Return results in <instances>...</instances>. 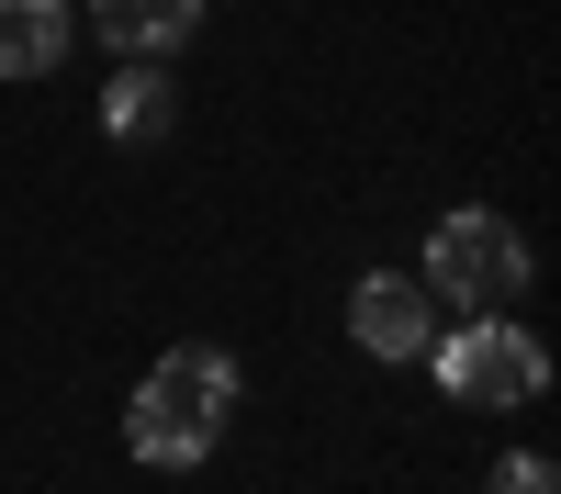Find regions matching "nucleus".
<instances>
[{
  "label": "nucleus",
  "instance_id": "nucleus-7",
  "mask_svg": "<svg viewBox=\"0 0 561 494\" xmlns=\"http://www.w3.org/2000/svg\"><path fill=\"white\" fill-rule=\"evenodd\" d=\"M68 45H79L68 0H0V79H57Z\"/></svg>",
  "mask_w": 561,
  "mask_h": 494
},
{
  "label": "nucleus",
  "instance_id": "nucleus-8",
  "mask_svg": "<svg viewBox=\"0 0 561 494\" xmlns=\"http://www.w3.org/2000/svg\"><path fill=\"white\" fill-rule=\"evenodd\" d=\"M494 494H561V483H550L539 449H505V461H494Z\"/></svg>",
  "mask_w": 561,
  "mask_h": 494
},
{
  "label": "nucleus",
  "instance_id": "nucleus-3",
  "mask_svg": "<svg viewBox=\"0 0 561 494\" xmlns=\"http://www.w3.org/2000/svg\"><path fill=\"white\" fill-rule=\"evenodd\" d=\"M427 359H438V393L472 404V416H517V404L550 393V348L517 326V314H460Z\"/></svg>",
  "mask_w": 561,
  "mask_h": 494
},
{
  "label": "nucleus",
  "instance_id": "nucleus-6",
  "mask_svg": "<svg viewBox=\"0 0 561 494\" xmlns=\"http://www.w3.org/2000/svg\"><path fill=\"white\" fill-rule=\"evenodd\" d=\"M169 124H180L169 57H124V68H113V90H102V135H113V147H158Z\"/></svg>",
  "mask_w": 561,
  "mask_h": 494
},
{
  "label": "nucleus",
  "instance_id": "nucleus-1",
  "mask_svg": "<svg viewBox=\"0 0 561 494\" xmlns=\"http://www.w3.org/2000/svg\"><path fill=\"white\" fill-rule=\"evenodd\" d=\"M225 416H237V359H225L214 337H180V348H158V371L135 382L124 449L147 472H203L214 438H225Z\"/></svg>",
  "mask_w": 561,
  "mask_h": 494
},
{
  "label": "nucleus",
  "instance_id": "nucleus-4",
  "mask_svg": "<svg viewBox=\"0 0 561 494\" xmlns=\"http://www.w3.org/2000/svg\"><path fill=\"white\" fill-rule=\"evenodd\" d=\"M348 337L370 348V359H427L438 348V292L415 282V269H359V292H348Z\"/></svg>",
  "mask_w": 561,
  "mask_h": 494
},
{
  "label": "nucleus",
  "instance_id": "nucleus-5",
  "mask_svg": "<svg viewBox=\"0 0 561 494\" xmlns=\"http://www.w3.org/2000/svg\"><path fill=\"white\" fill-rule=\"evenodd\" d=\"M79 34H102L113 57H180L203 34V0H90Z\"/></svg>",
  "mask_w": 561,
  "mask_h": 494
},
{
  "label": "nucleus",
  "instance_id": "nucleus-2",
  "mask_svg": "<svg viewBox=\"0 0 561 494\" xmlns=\"http://www.w3.org/2000/svg\"><path fill=\"white\" fill-rule=\"evenodd\" d=\"M415 282L438 292V314H505L528 292V237L505 214H438L427 225V259H415Z\"/></svg>",
  "mask_w": 561,
  "mask_h": 494
}]
</instances>
